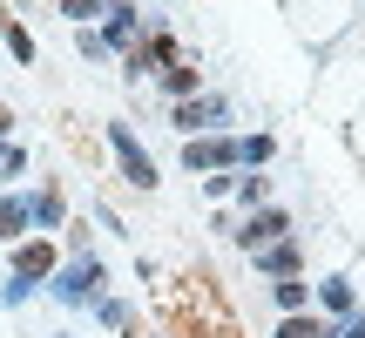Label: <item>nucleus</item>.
Instances as JSON below:
<instances>
[{
    "instance_id": "nucleus-2",
    "label": "nucleus",
    "mask_w": 365,
    "mask_h": 338,
    "mask_svg": "<svg viewBox=\"0 0 365 338\" xmlns=\"http://www.w3.org/2000/svg\"><path fill=\"white\" fill-rule=\"evenodd\" d=\"M230 156H244L237 143H190V163L203 169V163H230Z\"/></svg>"
},
{
    "instance_id": "nucleus-4",
    "label": "nucleus",
    "mask_w": 365,
    "mask_h": 338,
    "mask_svg": "<svg viewBox=\"0 0 365 338\" xmlns=\"http://www.w3.org/2000/svg\"><path fill=\"white\" fill-rule=\"evenodd\" d=\"M277 230H284V217H257L244 237H250V244H264V237H277Z\"/></svg>"
},
{
    "instance_id": "nucleus-5",
    "label": "nucleus",
    "mask_w": 365,
    "mask_h": 338,
    "mask_svg": "<svg viewBox=\"0 0 365 338\" xmlns=\"http://www.w3.org/2000/svg\"><path fill=\"white\" fill-rule=\"evenodd\" d=\"M284 338H318V325H304V318H291V325H284Z\"/></svg>"
},
{
    "instance_id": "nucleus-6",
    "label": "nucleus",
    "mask_w": 365,
    "mask_h": 338,
    "mask_svg": "<svg viewBox=\"0 0 365 338\" xmlns=\"http://www.w3.org/2000/svg\"><path fill=\"white\" fill-rule=\"evenodd\" d=\"M0 169H21V156H14V149H0Z\"/></svg>"
},
{
    "instance_id": "nucleus-1",
    "label": "nucleus",
    "mask_w": 365,
    "mask_h": 338,
    "mask_svg": "<svg viewBox=\"0 0 365 338\" xmlns=\"http://www.w3.org/2000/svg\"><path fill=\"white\" fill-rule=\"evenodd\" d=\"M115 156H122V169H129V183H156V169H149V156L135 149L129 129H115Z\"/></svg>"
},
{
    "instance_id": "nucleus-3",
    "label": "nucleus",
    "mask_w": 365,
    "mask_h": 338,
    "mask_svg": "<svg viewBox=\"0 0 365 338\" xmlns=\"http://www.w3.org/2000/svg\"><path fill=\"white\" fill-rule=\"evenodd\" d=\"M41 271H48V244H27L21 250V277H41Z\"/></svg>"
}]
</instances>
